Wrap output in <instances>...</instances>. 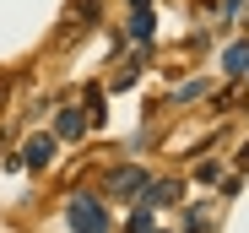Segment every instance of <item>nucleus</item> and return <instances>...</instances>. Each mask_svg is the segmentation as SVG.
Listing matches in <instances>:
<instances>
[{
	"label": "nucleus",
	"instance_id": "f257e3e1",
	"mask_svg": "<svg viewBox=\"0 0 249 233\" xmlns=\"http://www.w3.org/2000/svg\"><path fill=\"white\" fill-rule=\"evenodd\" d=\"M65 222H71V233H108V217H103L98 196H71Z\"/></svg>",
	"mask_w": 249,
	"mask_h": 233
},
{
	"label": "nucleus",
	"instance_id": "f03ea898",
	"mask_svg": "<svg viewBox=\"0 0 249 233\" xmlns=\"http://www.w3.org/2000/svg\"><path fill=\"white\" fill-rule=\"evenodd\" d=\"M98 22V0H71V11H65V27H60V44H76L81 33H87Z\"/></svg>",
	"mask_w": 249,
	"mask_h": 233
},
{
	"label": "nucleus",
	"instance_id": "7ed1b4c3",
	"mask_svg": "<svg viewBox=\"0 0 249 233\" xmlns=\"http://www.w3.org/2000/svg\"><path fill=\"white\" fill-rule=\"evenodd\" d=\"M141 190H146V174L141 168H114L108 174V196L114 201H141Z\"/></svg>",
	"mask_w": 249,
	"mask_h": 233
},
{
	"label": "nucleus",
	"instance_id": "20e7f679",
	"mask_svg": "<svg viewBox=\"0 0 249 233\" xmlns=\"http://www.w3.org/2000/svg\"><path fill=\"white\" fill-rule=\"evenodd\" d=\"M49 163H54V136H27L17 168H49Z\"/></svg>",
	"mask_w": 249,
	"mask_h": 233
},
{
	"label": "nucleus",
	"instance_id": "39448f33",
	"mask_svg": "<svg viewBox=\"0 0 249 233\" xmlns=\"http://www.w3.org/2000/svg\"><path fill=\"white\" fill-rule=\"evenodd\" d=\"M81 130H87V114H81L76 103H65V108L54 114V136H65V141H76Z\"/></svg>",
	"mask_w": 249,
	"mask_h": 233
},
{
	"label": "nucleus",
	"instance_id": "423d86ee",
	"mask_svg": "<svg viewBox=\"0 0 249 233\" xmlns=\"http://www.w3.org/2000/svg\"><path fill=\"white\" fill-rule=\"evenodd\" d=\"M130 38L136 44L152 38V0H130Z\"/></svg>",
	"mask_w": 249,
	"mask_h": 233
},
{
	"label": "nucleus",
	"instance_id": "0eeeda50",
	"mask_svg": "<svg viewBox=\"0 0 249 233\" xmlns=\"http://www.w3.org/2000/svg\"><path fill=\"white\" fill-rule=\"evenodd\" d=\"M141 201H146V206H168V201H179V184H174V179H157V184L146 179V190H141Z\"/></svg>",
	"mask_w": 249,
	"mask_h": 233
},
{
	"label": "nucleus",
	"instance_id": "6e6552de",
	"mask_svg": "<svg viewBox=\"0 0 249 233\" xmlns=\"http://www.w3.org/2000/svg\"><path fill=\"white\" fill-rule=\"evenodd\" d=\"M103 103H108V92H103V82H92V87H87V108H81V114H87V125H103V120H108Z\"/></svg>",
	"mask_w": 249,
	"mask_h": 233
},
{
	"label": "nucleus",
	"instance_id": "1a4fd4ad",
	"mask_svg": "<svg viewBox=\"0 0 249 233\" xmlns=\"http://www.w3.org/2000/svg\"><path fill=\"white\" fill-rule=\"evenodd\" d=\"M222 65H228V76H249V38L222 49Z\"/></svg>",
	"mask_w": 249,
	"mask_h": 233
},
{
	"label": "nucleus",
	"instance_id": "9d476101",
	"mask_svg": "<svg viewBox=\"0 0 249 233\" xmlns=\"http://www.w3.org/2000/svg\"><path fill=\"white\" fill-rule=\"evenodd\" d=\"M130 233H152V212H146V206H136V217H130Z\"/></svg>",
	"mask_w": 249,
	"mask_h": 233
},
{
	"label": "nucleus",
	"instance_id": "9b49d317",
	"mask_svg": "<svg viewBox=\"0 0 249 233\" xmlns=\"http://www.w3.org/2000/svg\"><path fill=\"white\" fill-rule=\"evenodd\" d=\"M11 87H17V82H0V114H6V98H11Z\"/></svg>",
	"mask_w": 249,
	"mask_h": 233
},
{
	"label": "nucleus",
	"instance_id": "f8f14e48",
	"mask_svg": "<svg viewBox=\"0 0 249 233\" xmlns=\"http://www.w3.org/2000/svg\"><path fill=\"white\" fill-rule=\"evenodd\" d=\"M238 168H244V174H249V141H244V146H238Z\"/></svg>",
	"mask_w": 249,
	"mask_h": 233
},
{
	"label": "nucleus",
	"instance_id": "ddd939ff",
	"mask_svg": "<svg viewBox=\"0 0 249 233\" xmlns=\"http://www.w3.org/2000/svg\"><path fill=\"white\" fill-rule=\"evenodd\" d=\"M238 6H244V0H222V11H228V17H233V11H238Z\"/></svg>",
	"mask_w": 249,
	"mask_h": 233
},
{
	"label": "nucleus",
	"instance_id": "4468645a",
	"mask_svg": "<svg viewBox=\"0 0 249 233\" xmlns=\"http://www.w3.org/2000/svg\"><path fill=\"white\" fill-rule=\"evenodd\" d=\"M200 6H217V0H200Z\"/></svg>",
	"mask_w": 249,
	"mask_h": 233
},
{
	"label": "nucleus",
	"instance_id": "2eb2a0df",
	"mask_svg": "<svg viewBox=\"0 0 249 233\" xmlns=\"http://www.w3.org/2000/svg\"><path fill=\"white\" fill-rule=\"evenodd\" d=\"M152 233H157V228H152Z\"/></svg>",
	"mask_w": 249,
	"mask_h": 233
}]
</instances>
